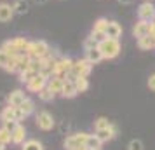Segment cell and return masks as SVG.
I'll return each instance as SVG.
<instances>
[{
	"label": "cell",
	"mask_w": 155,
	"mask_h": 150,
	"mask_svg": "<svg viewBox=\"0 0 155 150\" xmlns=\"http://www.w3.org/2000/svg\"><path fill=\"white\" fill-rule=\"evenodd\" d=\"M98 47L105 59H113V58L119 56V52H120V42L117 38H108L106 37L105 40H101L98 44Z\"/></svg>",
	"instance_id": "6da1fadb"
},
{
	"label": "cell",
	"mask_w": 155,
	"mask_h": 150,
	"mask_svg": "<svg viewBox=\"0 0 155 150\" xmlns=\"http://www.w3.org/2000/svg\"><path fill=\"white\" fill-rule=\"evenodd\" d=\"M92 70V63L89 59H77L73 61V66H71V72L68 73V80H75L77 77H87Z\"/></svg>",
	"instance_id": "7a4b0ae2"
},
{
	"label": "cell",
	"mask_w": 155,
	"mask_h": 150,
	"mask_svg": "<svg viewBox=\"0 0 155 150\" xmlns=\"http://www.w3.org/2000/svg\"><path fill=\"white\" fill-rule=\"evenodd\" d=\"M49 52H51L49 44L45 42V40H33V42L28 44V49H26V54L30 58H38V59L47 56Z\"/></svg>",
	"instance_id": "3957f363"
},
{
	"label": "cell",
	"mask_w": 155,
	"mask_h": 150,
	"mask_svg": "<svg viewBox=\"0 0 155 150\" xmlns=\"http://www.w3.org/2000/svg\"><path fill=\"white\" fill-rule=\"evenodd\" d=\"M138 18H140L141 21H148V23L155 21V5L152 2L145 0L143 4L138 5Z\"/></svg>",
	"instance_id": "277c9868"
},
{
	"label": "cell",
	"mask_w": 155,
	"mask_h": 150,
	"mask_svg": "<svg viewBox=\"0 0 155 150\" xmlns=\"http://www.w3.org/2000/svg\"><path fill=\"white\" fill-rule=\"evenodd\" d=\"M85 138L87 135L85 133H77V135H71L64 140V148L66 150H78L85 147Z\"/></svg>",
	"instance_id": "5b68a950"
},
{
	"label": "cell",
	"mask_w": 155,
	"mask_h": 150,
	"mask_svg": "<svg viewBox=\"0 0 155 150\" xmlns=\"http://www.w3.org/2000/svg\"><path fill=\"white\" fill-rule=\"evenodd\" d=\"M47 80H49V79H47L45 75L38 73V75H35L30 82H26V89H28L30 93H37V94H38L44 87L47 86Z\"/></svg>",
	"instance_id": "8992f818"
},
{
	"label": "cell",
	"mask_w": 155,
	"mask_h": 150,
	"mask_svg": "<svg viewBox=\"0 0 155 150\" xmlns=\"http://www.w3.org/2000/svg\"><path fill=\"white\" fill-rule=\"evenodd\" d=\"M37 124H38L40 129L49 131V129L54 128V119H52V115L49 112H40V114L37 115Z\"/></svg>",
	"instance_id": "52a82bcc"
},
{
	"label": "cell",
	"mask_w": 155,
	"mask_h": 150,
	"mask_svg": "<svg viewBox=\"0 0 155 150\" xmlns=\"http://www.w3.org/2000/svg\"><path fill=\"white\" fill-rule=\"evenodd\" d=\"M14 9L7 2H0V23H7L14 18Z\"/></svg>",
	"instance_id": "ba28073f"
},
{
	"label": "cell",
	"mask_w": 155,
	"mask_h": 150,
	"mask_svg": "<svg viewBox=\"0 0 155 150\" xmlns=\"http://www.w3.org/2000/svg\"><path fill=\"white\" fill-rule=\"evenodd\" d=\"M133 35L136 37V38H141V37L150 35V23H148V21H141V19H140V21L134 25Z\"/></svg>",
	"instance_id": "9c48e42d"
},
{
	"label": "cell",
	"mask_w": 155,
	"mask_h": 150,
	"mask_svg": "<svg viewBox=\"0 0 155 150\" xmlns=\"http://www.w3.org/2000/svg\"><path fill=\"white\" fill-rule=\"evenodd\" d=\"M105 33L108 38H117L119 40L120 37H122V26L117 21H108V26H106Z\"/></svg>",
	"instance_id": "30bf717a"
},
{
	"label": "cell",
	"mask_w": 155,
	"mask_h": 150,
	"mask_svg": "<svg viewBox=\"0 0 155 150\" xmlns=\"http://www.w3.org/2000/svg\"><path fill=\"white\" fill-rule=\"evenodd\" d=\"M77 94H78V91H77V87H75V82L66 79L63 84V89H61V96L63 98H75Z\"/></svg>",
	"instance_id": "8fae6325"
},
{
	"label": "cell",
	"mask_w": 155,
	"mask_h": 150,
	"mask_svg": "<svg viewBox=\"0 0 155 150\" xmlns=\"http://www.w3.org/2000/svg\"><path fill=\"white\" fill-rule=\"evenodd\" d=\"M26 100V96H25V93L23 91H12V93L9 94V105L11 107H21V103Z\"/></svg>",
	"instance_id": "7c38bea8"
},
{
	"label": "cell",
	"mask_w": 155,
	"mask_h": 150,
	"mask_svg": "<svg viewBox=\"0 0 155 150\" xmlns=\"http://www.w3.org/2000/svg\"><path fill=\"white\" fill-rule=\"evenodd\" d=\"M138 47H140L141 51L155 49V37L147 35V37H141V38H138Z\"/></svg>",
	"instance_id": "4fadbf2b"
},
{
	"label": "cell",
	"mask_w": 155,
	"mask_h": 150,
	"mask_svg": "<svg viewBox=\"0 0 155 150\" xmlns=\"http://www.w3.org/2000/svg\"><path fill=\"white\" fill-rule=\"evenodd\" d=\"M85 59H89L92 65H96V63H99L101 59H105V58H103V54H101L99 47H92V49L85 51Z\"/></svg>",
	"instance_id": "5bb4252c"
},
{
	"label": "cell",
	"mask_w": 155,
	"mask_h": 150,
	"mask_svg": "<svg viewBox=\"0 0 155 150\" xmlns=\"http://www.w3.org/2000/svg\"><path fill=\"white\" fill-rule=\"evenodd\" d=\"M63 84H64V80L59 79V77H49V80H47V87H49L52 93H56V94H61Z\"/></svg>",
	"instance_id": "9a60e30c"
},
{
	"label": "cell",
	"mask_w": 155,
	"mask_h": 150,
	"mask_svg": "<svg viewBox=\"0 0 155 150\" xmlns=\"http://www.w3.org/2000/svg\"><path fill=\"white\" fill-rule=\"evenodd\" d=\"M96 136H98L101 142H110L113 136H115V128L113 126H110V128H105V129H98L96 131Z\"/></svg>",
	"instance_id": "2e32d148"
},
{
	"label": "cell",
	"mask_w": 155,
	"mask_h": 150,
	"mask_svg": "<svg viewBox=\"0 0 155 150\" xmlns=\"http://www.w3.org/2000/svg\"><path fill=\"white\" fill-rule=\"evenodd\" d=\"M101 145H103V142H101L96 135H87V138H85V148L99 150L101 148Z\"/></svg>",
	"instance_id": "e0dca14e"
},
{
	"label": "cell",
	"mask_w": 155,
	"mask_h": 150,
	"mask_svg": "<svg viewBox=\"0 0 155 150\" xmlns=\"http://www.w3.org/2000/svg\"><path fill=\"white\" fill-rule=\"evenodd\" d=\"M25 136H26V129L23 128L21 124H18V128L12 131V143H16V145L25 143Z\"/></svg>",
	"instance_id": "ac0fdd59"
},
{
	"label": "cell",
	"mask_w": 155,
	"mask_h": 150,
	"mask_svg": "<svg viewBox=\"0 0 155 150\" xmlns=\"http://www.w3.org/2000/svg\"><path fill=\"white\" fill-rule=\"evenodd\" d=\"M12 9L16 14H26L28 12V2L26 0H14L12 2Z\"/></svg>",
	"instance_id": "d6986e66"
},
{
	"label": "cell",
	"mask_w": 155,
	"mask_h": 150,
	"mask_svg": "<svg viewBox=\"0 0 155 150\" xmlns=\"http://www.w3.org/2000/svg\"><path fill=\"white\" fill-rule=\"evenodd\" d=\"M0 121L7 122V121H14V107H5L2 112H0Z\"/></svg>",
	"instance_id": "ffe728a7"
},
{
	"label": "cell",
	"mask_w": 155,
	"mask_h": 150,
	"mask_svg": "<svg viewBox=\"0 0 155 150\" xmlns=\"http://www.w3.org/2000/svg\"><path fill=\"white\" fill-rule=\"evenodd\" d=\"M73 82H75V87H77L78 93H85L89 89V80H87V77H77Z\"/></svg>",
	"instance_id": "44dd1931"
},
{
	"label": "cell",
	"mask_w": 155,
	"mask_h": 150,
	"mask_svg": "<svg viewBox=\"0 0 155 150\" xmlns=\"http://www.w3.org/2000/svg\"><path fill=\"white\" fill-rule=\"evenodd\" d=\"M38 98H40L42 101H45V103H49V101H52L54 98H56V93H52L49 87L45 86V87L42 89V91L38 93Z\"/></svg>",
	"instance_id": "7402d4cb"
},
{
	"label": "cell",
	"mask_w": 155,
	"mask_h": 150,
	"mask_svg": "<svg viewBox=\"0 0 155 150\" xmlns=\"http://www.w3.org/2000/svg\"><path fill=\"white\" fill-rule=\"evenodd\" d=\"M35 75H38L35 70H31V68H26V70H23L21 73H19V80H21L23 84H26V82H30V80L33 79Z\"/></svg>",
	"instance_id": "603a6c76"
},
{
	"label": "cell",
	"mask_w": 155,
	"mask_h": 150,
	"mask_svg": "<svg viewBox=\"0 0 155 150\" xmlns=\"http://www.w3.org/2000/svg\"><path fill=\"white\" fill-rule=\"evenodd\" d=\"M23 150H44V147L37 140H28V142L23 143Z\"/></svg>",
	"instance_id": "cb8c5ba5"
},
{
	"label": "cell",
	"mask_w": 155,
	"mask_h": 150,
	"mask_svg": "<svg viewBox=\"0 0 155 150\" xmlns=\"http://www.w3.org/2000/svg\"><path fill=\"white\" fill-rule=\"evenodd\" d=\"M106 26H108V19H106V18H98V19L94 21L92 32H105Z\"/></svg>",
	"instance_id": "d4e9b609"
},
{
	"label": "cell",
	"mask_w": 155,
	"mask_h": 150,
	"mask_svg": "<svg viewBox=\"0 0 155 150\" xmlns=\"http://www.w3.org/2000/svg\"><path fill=\"white\" fill-rule=\"evenodd\" d=\"M0 142H4L5 145H7V143H12V133H11L9 129H5L4 126L0 128Z\"/></svg>",
	"instance_id": "484cf974"
},
{
	"label": "cell",
	"mask_w": 155,
	"mask_h": 150,
	"mask_svg": "<svg viewBox=\"0 0 155 150\" xmlns=\"http://www.w3.org/2000/svg\"><path fill=\"white\" fill-rule=\"evenodd\" d=\"M4 70L11 72V73H19V66H18V59H16V56L9 59V63L5 65V68H4Z\"/></svg>",
	"instance_id": "4316f807"
},
{
	"label": "cell",
	"mask_w": 155,
	"mask_h": 150,
	"mask_svg": "<svg viewBox=\"0 0 155 150\" xmlns=\"http://www.w3.org/2000/svg\"><path fill=\"white\" fill-rule=\"evenodd\" d=\"M19 108H21V110H23V112H25L26 115H31V114H33V110H35V107H33V101L28 100V98L23 101L21 107H19Z\"/></svg>",
	"instance_id": "83f0119b"
},
{
	"label": "cell",
	"mask_w": 155,
	"mask_h": 150,
	"mask_svg": "<svg viewBox=\"0 0 155 150\" xmlns=\"http://www.w3.org/2000/svg\"><path fill=\"white\" fill-rule=\"evenodd\" d=\"M112 124H110V121L108 119H105V117H99L98 121L94 122V128H96V131L98 129H105V128H110Z\"/></svg>",
	"instance_id": "f1b7e54d"
},
{
	"label": "cell",
	"mask_w": 155,
	"mask_h": 150,
	"mask_svg": "<svg viewBox=\"0 0 155 150\" xmlns=\"http://www.w3.org/2000/svg\"><path fill=\"white\" fill-rule=\"evenodd\" d=\"M92 47H98V40H96L92 35H89L84 40V49L87 51V49H92Z\"/></svg>",
	"instance_id": "f546056e"
},
{
	"label": "cell",
	"mask_w": 155,
	"mask_h": 150,
	"mask_svg": "<svg viewBox=\"0 0 155 150\" xmlns=\"http://www.w3.org/2000/svg\"><path fill=\"white\" fill-rule=\"evenodd\" d=\"M9 59H11V56L4 49H0V68H5V65L9 63Z\"/></svg>",
	"instance_id": "4dcf8cb0"
},
{
	"label": "cell",
	"mask_w": 155,
	"mask_h": 150,
	"mask_svg": "<svg viewBox=\"0 0 155 150\" xmlns=\"http://www.w3.org/2000/svg\"><path fill=\"white\" fill-rule=\"evenodd\" d=\"M25 117H28V115L25 114L19 107H14V121L21 122V121H25Z\"/></svg>",
	"instance_id": "1f68e13d"
},
{
	"label": "cell",
	"mask_w": 155,
	"mask_h": 150,
	"mask_svg": "<svg viewBox=\"0 0 155 150\" xmlns=\"http://www.w3.org/2000/svg\"><path fill=\"white\" fill-rule=\"evenodd\" d=\"M129 150H143V143L140 140H133L129 143Z\"/></svg>",
	"instance_id": "d6a6232c"
},
{
	"label": "cell",
	"mask_w": 155,
	"mask_h": 150,
	"mask_svg": "<svg viewBox=\"0 0 155 150\" xmlns=\"http://www.w3.org/2000/svg\"><path fill=\"white\" fill-rule=\"evenodd\" d=\"M18 124H19L18 121H7V122H4V128H5V129H9V131L12 133V131H14V129L18 128Z\"/></svg>",
	"instance_id": "836d02e7"
},
{
	"label": "cell",
	"mask_w": 155,
	"mask_h": 150,
	"mask_svg": "<svg viewBox=\"0 0 155 150\" xmlns=\"http://www.w3.org/2000/svg\"><path fill=\"white\" fill-rule=\"evenodd\" d=\"M148 87H150L152 91H155V73L150 75V79H148Z\"/></svg>",
	"instance_id": "e575fe53"
},
{
	"label": "cell",
	"mask_w": 155,
	"mask_h": 150,
	"mask_svg": "<svg viewBox=\"0 0 155 150\" xmlns=\"http://www.w3.org/2000/svg\"><path fill=\"white\" fill-rule=\"evenodd\" d=\"M134 0H119V4H122V5H131Z\"/></svg>",
	"instance_id": "d590c367"
},
{
	"label": "cell",
	"mask_w": 155,
	"mask_h": 150,
	"mask_svg": "<svg viewBox=\"0 0 155 150\" xmlns=\"http://www.w3.org/2000/svg\"><path fill=\"white\" fill-rule=\"evenodd\" d=\"M33 2H35V4H45L47 0H33Z\"/></svg>",
	"instance_id": "8d00e7d4"
},
{
	"label": "cell",
	"mask_w": 155,
	"mask_h": 150,
	"mask_svg": "<svg viewBox=\"0 0 155 150\" xmlns=\"http://www.w3.org/2000/svg\"><path fill=\"white\" fill-rule=\"evenodd\" d=\"M0 150H5V143L4 142H0Z\"/></svg>",
	"instance_id": "74e56055"
},
{
	"label": "cell",
	"mask_w": 155,
	"mask_h": 150,
	"mask_svg": "<svg viewBox=\"0 0 155 150\" xmlns=\"http://www.w3.org/2000/svg\"><path fill=\"white\" fill-rule=\"evenodd\" d=\"M147 2H153V0H147Z\"/></svg>",
	"instance_id": "f35d334b"
}]
</instances>
